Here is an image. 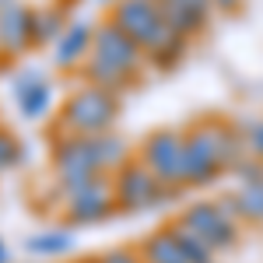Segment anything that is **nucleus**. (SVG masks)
Segmentation results:
<instances>
[{
  "mask_svg": "<svg viewBox=\"0 0 263 263\" xmlns=\"http://www.w3.org/2000/svg\"><path fill=\"white\" fill-rule=\"evenodd\" d=\"M186 134V190H207L224 172H235L249 158L246 137L239 134L235 120H197Z\"/></svg>",
  "mask_w": 263,
  "mask_h": 263,
  "instance_id": "nucleus-1",
  "label": "nucleus"
},
{
  "mask_svg": "<svg viewBox=\"0 0 263 263\" xmlns=\"http://www.w3.org/2000/svg\"><path fill=\"white\" fill-rule=\"evenodd\" d=\"M147 70V57L137 42L123 32L120 25H112L109 18H102L95 25V42H91V53L81 63V78L88 84H99L105 91H130L137 88Z\"/></svg>",
  "mask_w": 263,
  "mask_h": 263,
  "instance_id": "nucleus-2",
  "label": "nucleus"
},
{
  "mask_svg": "<svg viewBox=\"0 0 263 263\" xmlns=\"http://www.w3.org/2000/svg\"><path fill=\"white\" fill-rule=\"evenodd\" d=\"M123 99L116 91H105L99 84L81 81L67 102H63L60 116H57V134H70V137H99L105 130H116Z\"/></svg>",
  "mask_w": 263,
  "mask_h": 263,
  "instance_id": "nucleus-3",
  "label": "nucleus"
},
{
  "mask_svg": "<svg viewBox=\"0 0 263 263\" xmlns=\"http://www.w3.org/2000/svg\"><path fill=\"white\" fill-rule=\"evenodd\" d=\"M112 179V193H116V211L120 214H147V211H158L165 203L179 200L182 190L176 186H165L151 168L137 158L123 165L120 172L109 176Z\"/></svg>",
  "mask_w": 263,
  "mask_h": 263,
  "instance_id": "nucleus-4",
  "label": "nucleus"
},
{
  "mask_svg": "<svg viewBox=\"0 0 263 263\" xmlns=\"http://www.w3.org/2000/svg\"><path fill=\"white\" fill-rule=\"evenodd\" d=\"M134 158L144 162L165 186H176V190H186V134L176 130V126H162V130H151Z\"/></svg>",
  "mask_w": 263,
  "mask_h": 263,
  "instance_id": "nucleus-5",
  "label": "nucleus"
},
{
  "mask_svg": "<svg viewBox=\"0 0 263 263\" xmlns=\"http://www.w3.org/2000/svg\"><path fill=\"white\" fill-rule=\"evenodd\" d=\"M49 165H53V182H57V197H70L81 186L95 182L102 176L95 168V158L88 151L84 137H70V134H57L53 147H49Z\"/></svg>",
  "mask_w": 263,
  "mask_h": 263,
  "instance_id": "nucleus-6",
  "label": "nucleus"
},
{
  "mask_svg": "<svg viewBox=\"0 0 263 263\" xmlns=\"http://www.w3.org/2000/svg\"><path fill=\"white\" fill-rule=\"evenodd\" d=\"M109 21L120 25L123 32L141 46L144 57H151L162 42H168L176 35V32L165 25L158 0H116L112 11H109Z\"/></svg>",
  "mask_w": 263,
  "mask_h": 263,
  "instance_id": "nucleus-7",
  "label": "nucleus"
},
{
  "mask_svg": "<svg viewBox=\"0 0 263 263\" xmlns=\"http://www.w3.org/2000/svg\"><path fill=\"white\" fill-rule=\"evenodd\" d=\"M179 221L190 232H197L218 256L228 253V249H235L239 246V235H242V224L235 221V214L221 200H193L179 214Z\"/></svg>",
  "mask_w": 263,
  "mask_h": 263,
  "instance_id": "nucleus-8",
  "label": "nucleus"
},
{
  "mask_svg": "<svg viewBox=\"0 0 263 263\" xmlns=\"http://www.w3.org/2000/svg\"><path fill=\"white\" fill-rule=\"evenodd\" d=\"M63 218L70 228H91V224L109 221L116 211V193H112V179L109 176H99L95 182L81 186L78 193L63 197Z\"/></svg>",
  "mask_w": 263,
  "mask_h": 263,
  "instance_id": "nucleus-9",
  "label": "nucleus"
},
{
  "mask_svg": "<svg viewBox=\"0 0 263 263\" xmlns=\"http://www.w3.org/2000/svg\"><path fill=\"white\" fill-rule=\"evenodd\" d=\"M32 11L21 0H0V53L7 57H21L28 53L32 42Z\"/></svg>",
  "mask_w": 263,
  "mask_h": 263,
  "instance_id": "nucleus-10",
  "label": "nucleus"
},
{
  "mask_svg": "<svg viewBox=\"0 0 263 263\" xmlns=\"http://www.w3.org/2000/svg\"><path fill=\"white\" fill-rule=\"evenodd\" d=\"M91 42H95V25L91 21H70L67 32L53 42V60L57 67L70 70V67H81L91 53Z\"/></svg>",
  "mask_w": 263,
  "mask_h": 263,
  "instance_id": "nucleus-11",
  "label": "nucleus"
},
{
  "mask_svg": "<svg viewBox=\"0 0 263 263\" xmlns=\"http://www.w3.org/2000/svg\"><path fill=\"white\" fill-rule=\"evenodd\" d=\"M53 84L49 78H42V74H21L14 78V102H18L21 116L25 120H42L46 112H49V105H53Z\"/></svg>",
  "mask_w": 263,
  "mask_h": 263,
  "instance_id": "nucleus-12",
  "label": "nucleus"
},
{
  "mask_svg": "<svg viewBox=\"0 0 263 263\" xmlns=\"http://www.w3.org/2000/svg\"><path fill=\"white\" fill-rule=\"evenodd\" d=\"M88 141V151H91V158H95V168H99L102 176H112V172H120L123 165L134 158V147L130 141L116 134V130H105L99 137H84Z\"/></svg>",
  "mask_w": 263,
  "mask_h": 263,
  "instance_id": "nucleus-13",
  "label": "nucleus"
},
{
  "mask_svg": "<svg viewBox=\"0 0 263 263\" xmlns=\"http://www.w3.org/2000/svg\"><path fill=\"white\" fill-rule=\"evenodd\" d=\"M218 200L235 214V221L242 224H263V176L260 179H246L239 182L232 193H224Z\"/></svg>",
  "mask_w": 263,
  "mask_h": 263,
  "instance_id": "nucleus-14",
  "label": "nucleus"
},
{
  "mask_svg": "<svg viewBox=\"0 0 263 263\" xmlns=\"http://www.w3.org/2000/svg\"><path fill=\"white\" fill-rule=\"evenodd\" d=\"M25 249H28L32 256H39V260H60V256H67V253L74 249V232H70V224L35 232V235L25 239Z\"/></svg>",
  "mask_w": 263,
  "mask_h": 263,
  "instance_id": "nucleus-15",
  "label": "nucleus"
},
{
  "mask_svg": "<svg viewBox=\"0 0 263 263\" xmlns=\"http://www.w3.org/2000/svg\"><path fill=\"white\" fill-rule=\"evenodd\" d=\"M137 249H141L144 263H190V260H186V253H182V246H179V239L172 235L168 224L158 228V232H151Z\"/></svg>",
  "mask_w": 263,
  "mask_h": 263,
  "instance_id": "nucleus-16",
  "label": "nucleus"
},
{
  "mask_svg": "<svg viewBox=\"0 0 263 263\" xmlns=\"http://www.w3.org/2000/svg\"><path fill=\"white\" fill-rule=\"evenodd\" d=\"M67 11H60V7H35L32 11V42L35 46H53V42L60 39L63 32H67Z\"/></svg>",
  "mask_w": 263,
  "mask_h": 263,
  "instance_id": "nucleus-17",
  "label": "nucleus"
},
{
  "mask_svg": "<svg viewBox=\"0 0 263 263\" xmlns=\"http://www.w3.org/2000/svg\"><path fill=\"white\" fill-rule=\"evenodd\" d=\"M168 228H172V235L179 239V246H182V253H186V260H190V263H218V253L203 242L197 232H190V228H186L179 218L168 224Z\"/></svg>",
  "mask_w": 263,
  "mask_h": 263,
  "instance_id": "nucleus-18",
  "label": "nucleus"
},
{
  "mask_svg": "<svg viewBox=\"0 0 263 263\" xmlns=\"http://www.w3.org/2000/svg\"><path fill=\"white\" fill-rule=\"evenodd\" d=\"M239 134L246 137V151H249V158H256L263 162V116H253V120H239Z\"/></svg>",
  "mask_w": 263,
  "mask_h": 263,
  "instance_id": "nucleus-19",
  "label": "nucleus"
},
{
  "mask_svg": "<svg viewBox=\"0 0 263 263\" xmlns=\"http://www.w3.org/2000/svg\"><path fill=\"white\" fill-rule=\"evenodd\" d=\"M21 158H25V155H21V141L11 134V130L0 126V176L11 172V168H18Z\"/></svg>",
  "mask_w": 263,
  "mask_h": 263,
  "instance_id": "nucleus-20",
  "label": "nucleus"
},
{
  "mask_svg": "<svg viewBox=\"0 0 263 263\" xmlns=\"http://www.w3.org/2000/svg\"><path fill=\"white\" fill-rule=\"evenodd\" d=\"M91 263H144V256L137 246H120V249H109V253L95 256Z\"/></svg>",
  "mask_w": 263,
  "mask_h": 263,
  "instance_id": "nucleus-21",
  "label": "nucleus"
},
{
  "mask_svg": "<svg viewBox=\"0 0 263 263\" xmlns=\"http://www.w3.org/2000/svg\"><path fill=\"white\" fill-rule=\"evenodd\" d=\"M242 0H214V14H232Z\"/></svg>",
  "mask_w": 263,
  "mask_h": 263,
  "instance_id": "nucleus-22",
  "label": "nucleus"
},
{
  "mask_svg": "<svg viewBox=\"0 0 263 263\" xmlns=\"http://www.w3.org/2000/svg\"><path fill=\"white\" fill-rule=\"evenodd\" d=\"M11 260V253H7V246H4V239H0V263H7Z\"/></svg>",
  "mask_w": 263,
  "mask_h": 263,
  "instance_id": "nucleus-23",
  "label": "nucleus"
},
{
  "mask_svg": "<svg viewBox=\"0 0 263 263\" xmlns=\"http://www.w3.org/2000/svg\"><path fill=\"white\" fill-rule=\"evenodd\" d=\"M102 4H109V7H112V4H116V0H102Z\"/></svg>",
  "mask_w": 263,
  "mask_h": 263,
  "instance_id": "nucleus-24",
  "label": "nucleus"
},
{
  "mask_svg": "<svg viewBox=\"0 0 263 263\" xmlns=\"http://www.w3.org/2000/svg\"><path fill=\"white\" fill-rule=\"evenodd\" d=\"M84 263H91V260H84Z\"/></svg>",
  "mask_w": 263,
  "mask_h": 263,
  "instance_id": "nucleus-25",
  "label": "nucleus"
}]
</instances>
